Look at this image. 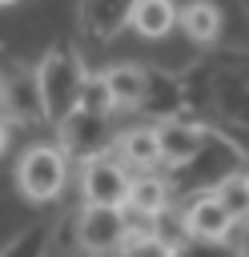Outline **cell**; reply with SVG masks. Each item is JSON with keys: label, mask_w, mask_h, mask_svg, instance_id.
<instances>
[{"label": "cell", "mask_w": 249, "mask_h": 257, "mask_svg": "<svg viewBox=\"0 0 249 257\" xmlns=\"http://www.w3.org/2000/svg\"><path fill=\"white\" fill-rule=\"evenodd\" d=\"M185 92H189V104L193 96H205V108L221 124L217 133H225L241 149V137H249V56L245 52L205 56L185 80Z\"/></svg>", "instance_id": "1"}, {"label": "cell", "mask_w": 249, "mask_h": 257, "mask_svg": "<svg viewBox=\"0 0 249 257\" xmlns=\"http://www.w3.org/2000/svg\"><path fill=\"white\" fill-rule=\"evenodd\" d=\"M241 165H245V153H241L225 133L209 128L205 149H201L193 161H185V165H177V169H165V181H169L173 193H193V197H201V193H213L217 185H225L229 177L245 173Z\"/></svg>", "instance_id": "2"}, {"label": "cell", "mask_w": 249, "mask_h": 257, "mask_svg": "<svg viewBox=\"0 0 249 257\" xmlns=\"http://www.w3.org/2000/svg\"><path fill=\"white\" fill-rule=\"evenodd\" d=\"M36 76H40V96H44V120L60 128L80 108V92L88 84V68L72 48H48L44 60L36 64Z\"/></svg>", "instance_id": "3"}, {"label": "cell", "mask_w": 249, "mask_h": 257, "mask_svg": "<svg viewBox=\"0 0 249 257\" xmlns=\"http://www.w3.org/2000/svg\"><path fill=\"white\" fill-rule=\"evenodd\" d=\"M68 181V157L60 153V145H32L20 153L16 161V189L36 201V205H48L60 197Z\"/></svg>", "instance_id": "4"}, {"label": "cell", "mask_w": 249, "mask_h": 257, "mask_svg": "<svg viewBox=\"0 0 249 257\" xmlns=\"http://www.w3.org/2000/svg\"><path fill=\"white\" fill-rule=\"evenodd\" d=\"M72 237L76 249L88 257H112L129 245V225H125V209H100V205H84L72 217Z\"/></svg>", "instance_id": "5"}, {"label": "cell", "mask_w": 249, "mask_h": 257, "mask_svg": "<svg viewBox=\"0 0 249 257\" xmlns=\"http://www.w3.org/2000/svg\"><path fill=\"white\" fill-rule=\"evenodd\" d=\"M56 133H60V153L68 161H80V165L108 157V149L116 145L112 116H96V112H84V108H76Z\"/></svg>", "instance_id": "6"}, {"label": "cell", "mask_w": 249, "mask_h": 257, "mask_svg": "<svg viewBox=\"0 0 249 257\" xmlns=\"http://www.w3.org/2000/svg\"><path fill=\"white\" fill-rule=\"evenodd\" d=\"M0 108L16 124H48L44 120V96H40V76L36 68L8 64L0 72Z\"/></svg>", "instance_id": "7"}, {"label": "cell", "mask_w": 249, "mask_h": 257, "mask_svg": "<svg viewBox=\"0 0 249 257\" xmlns=\"http://www.w3.org/2000/svg\"><path fill=\"white\" fill-rule=\"evenodd\" d=\"M129 169L116 161V157H96L84 165L80 173V193H84V205H100V209H125L129 201Z\"/></svg>", "instance_id": "8"}, {"label": "cell", "mask_w": 249, "mask_h": 257, "mask_svg": "<svg viewBox=\"0 0 249 257\" xmlns=\"http://www.w3.org/2000/svg\"><path fill=\"white\" fill-rule=\"evenodd\" d=\"M189 108V92H185V80L169 68H145V96H141V112L153 120V124H165V120H181Z\"/></svg>", "instance_id": "9"}, {"label": "cell", "mask_w": 249, "mask_h": 257, "mask_svg": "<svg viewBox=\"0 0 249 257\" xmlns=\"http://www.w3.org/2000/svg\"><path fill=\"white\" fill-rule=\"evenodd\" d=\"M133 20V4L129 0H84L76 8V24L80 36L92 44H108L112 36H120Z\"/></svg>", "instance_id": "10"}, {"label": "cell", "mask_w": 249, "mask_h": 257, "mask_svg": "<svg viewBox=\"0 0 249 257\" xmlns=\"http://www.w3.org/2000/svg\"><path fill=\"white\" fill-rule=\"evenodd\" d=\"M157 141H161V165H165V169H177V165L193 161V157L205 149V141H209V124L189 120V116H181V120H165V124H157Z\"/></svg>", "instance_id": "11"}, {"label": "cell", "mask_w": 249, "mask_h": 257, "mask_svg": "<svg viewBox=\"0 0 249 257\" xmlns=\"http://www.w3.org/2000/svg\"><path fill=\"white\" fill-rule=\"evenodd\" d=\"M185 237L197 241H229V233L237 229V221L225 213V205L217 201V193H201L185 205Z\"/></svg>", "instance_id": "12"}, {"label": "cell", "mask_w": 249, "mask_h": 257, "mask_svg": "<svg viewBox=\"0 0 249 257\" xmlns=\"http://www.w3.org/2000/svg\"><path fill=\"white\" fill-rule=\"evenodd\" d=\"M116 153H120V165H133L137 173H157V165H161L157 124H137V128H125V133L116 137Z\"/></svg>", "instance_id": "13"}, {"label": "cell", "mask_w": 249, "mask_h": 257, "mask_svg": "<svg viewBox=\"0 0 249 257\" xmlns=\"http://www.w3.org/2000/svg\"><path fill=\"white\" fill-rule=\"evenodd\" d=\"M169 201H173V189H169L165 173H137L129 185L125 209L145 213V217H161V213H169Z\"/></svg>", "instance_id": "14"}, {"label": "cell", "mask_w": 249, "mask_h": 257, "mask_svg": "<svg viewBox=\"0 0 249 257\" xmlns=\"http://www.w3.org/2000/svg\"><path fill=\"white\" fill-rule=\"evenodd\" d=\"M177 16H181V8H173L169 0H137L129 28L141 32L145 40H161V36H169L177 28Z\"/></svg>", "instance_id": "15"}, {"label": "cell", "mask_w": 249, "mask_h": 257, "mask_svg": "<svg viewBox=\"0 0 249 257\" xmlns=\"http://www.w3.org/2000/svg\"><path fill=\"white\" fill-rule=\"evenodd\" d=\"M100 76H104L108 96H112L116 108H141V96H145V64H108Z\"/></svg>", "instance_id": "16"}, {"label": "cell", "mask_w": 249, "mask_h": 257, "mask_svg": "<svg viewBox=\"0 0 249 257\" xmlns=\"http://www.w3.org/2000/svg\"><path fill=\"white\" fill-rule=\"evenodd\" d=\"M177 24H181L185 36L197 40V44H217V36H221V12H217L213 4H205V0L185 4L181 16H177Z\"/></svg>", "instance_id": "17"}, {"label": "cell", "mask_w": 249, "mask_h": 257, "mask_svg": "<svg viewBox=\"0 0 249 257\" xmlns=\"http://www.w3.org/2000/svg\"><path fill=\"white\" fill-rule=\"evenodd\" d=\"M48 245H52V225H28L0 249V257H48Z\"/></svg>", "instance_id": "18"}, {"label": "cell", "mask_w": 249, "mask_h": 257, "mask_svg": "<svg viewBox=\"0 0 249 257\" xmlns=\"http://www.w3.org/2000/svg\"><path fill=\"white\" fill-rule=\"evenodd\" d=\"M213 193H217V201L225 205V213H229L237 225H249V173L229 177V181L217 185Z\"/></svg>", "instance_id": "19"}, {"label": "cell", "mask_w": 249, "mask_h": 257, "mask_svg": "<svg viewBox=\"0 0 249 257\" xmlns=\"http://www.w3.org/2000/svg\"><path fill=\"white\" fill-rule=\"evenodd\" d=\"M173 257H241V245L233 241H197V237H185Z\"/></svg>", "instance_id": "20"}, {"label": "cell", "mask_w": 249, "mask_h": 257, "mask_svg": "<svg viewBox=\"0 0 249 257\" xmlns=\"http://www.w3.org/2000/svg\"><path fill=\"white\" fill-rule=\"evenodd\" d=\"M80 108H84V112H96V116H112V112H116L104 76H88V84H84V92H80Z\"/></svg>", "instance_id": "21"}, {"label": "cell", "mask_w": 249, "mask_h": 257, "mask_svg": "<svg viewBox=\"0 0 249 257\" xmlns=\"http://www.w3.org/2000/svg\"><path fill=\"white\" fill-rule=\"evenodd\" d=\"M116 257H173V245H165L161 237H141V241H129Z\"/></svg>", "instance_id": "22"}, {"label": "cell", "mask_w": 249, "mask_h": 257, "mask_svg": "<svg viewBox=\"0 0 249 257\" xmlns=\"http://www.w3.org/2000/svg\"><path fill=\"white\" fill-rule=\"evenodd\" d=\"M4 149H8V124L0 120V153H4Z\"/></svg>", "instance_id": "23"}, {"label": "cell", "mask_w": 249, "mask_h": 257, "mask_svg": "<svg viewBox=\"0 0 249 257\" xmlns=\"http://www.w3.org/2000/svg\"><path fill=\"white\" fill-rule=\"evenodd\" d=\"M241 257H249V225H245V237H241Z\"/></svg>", "instance_id": "24"}, {"label": "cell", "mask_w": 249, "mask_h": 257, "mask_svg": "<svg viewBox=\"0 0 249 257\" xmlns=\"http://www.w3.org/2000/svg\"><path fill=\"white\" fill-rule=\"evenodd\" d=\"M245 16H249V4H245Z\"/></svg>", "instance_id": "25"}]
</instances>
